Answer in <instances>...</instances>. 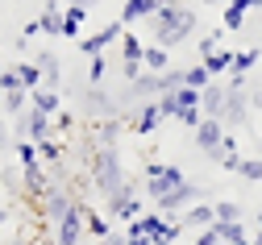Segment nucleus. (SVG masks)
Masks as SVG:
<instances>
[{
	"mask_svg": "<svg viewBox=\"0 0 262 245\" xmlns=\"http://www.w3.org/2000/svg\"><path fill=\"white\" fill-rule=\"evenodd\" d=\"M71 208H75V199H71L67 191H62L58 183H50V191L42 195V216H46L50 225H58L62 216H67V212H71Z\"/></svg>",
	"mask_w": 262,
	"mask_h": 245,
	"instance_id": "nucleus-11",
	"label": "nucleus"
},
{
	"mask_svg": "<svg viewBox=\"0 0 262 245\" xmlns=\"http://www.w3.org/2000/svg\"><path fill=\"white\" fill-rule=\"evenodd\" d=\"M200 92L195 87H179V92H171V96H162L158 100V108L167 113V117H183V113H191V108H200Z\"/></svg>",
	"mask_w": 262,
	"mask_h": 245,
	"instance_id": "nucleus-10",
	"label": "nucleus"
},
{
	"mask_svg": "<svg viewBox=\"0 0 262 245\" xmlns=\"http://www.w3.org/2000/svg\"><path fill=\"white\" fill-rule=\"evenodd\" d=\"M104 71H108V66H104V54H100V58H92V66H88L92 87H100V83H104Z\"/></svg>",
	"mask_w": 262,
	"mask_h": 245,
	"instance_id": "nucleus-37",
	"label": "nucleus"
},
{
	"mask_svg": "<svg viewBox=\"0 0 262 245\" xmlns=\"http://www.w3.org/2000/svg\"><path fill=\"white\" fill-rule=\"evenodd\" d=\"M54 125H58V133H67V129L75 125V117H71V113H58V117H54Z\"/></svg>",
	"mask_w": 262,
	"mask_h": 245,
	"instance_id": "nucleus-42",
	"label": "nucleus"
},
{
	"mask_svg": "<svg viewBox=\"0 0 262 245\" xmlns=\"http://www.w3.org/2000/svg\"><path fill=\"white\" fill-rule=\"evenodd\" d=\"M83 21H88V9H75V5H67V21H62V38H79V33H83Z\"/></svg>",
	"mask_w": 262,
	"mask_h": 245,
	"instance_id": "nucleus-26",
	"label": "nucleus"
},
{
	"mask_svg": "<svg viewBox=\"0 0 262 245\" xmlns=\"http://www.w3.org/2000/svg\"><path fill=\"white\" fill-rule=\"evenodd\" d=\"M117 46H121V62H142L146 58V42L138 38V33H125Z\"/></svg>",
	"mask_w": 262,
	"mask_h": 245,
	"instance_id": "nucleus-22",
	"label": "nucleus"
},
{
	"mask_svg": "<svg viewBox=\"0 0 262 245\" xmlns=\"http://www.w3.org/2000/svg\"><path fill=\"white\" fill-rule=\"evenodd\" d=\"M34 62L42 66V75H46V87H54V92H58V58H54L50 50H42Z\"/></svg>",
	"mask_w": 262,
	"mask_h": 245,
	"instance_id": "nucleus-29",
	"label": "nucleus"
},
{
	"mask_svg": "<svg viewBox=\"0 0 262 245\" xmlns=\"http://www.w3.org/2000/svg\"><path fill=\"white\" fill-rule=\"evenodd\" d=\"M237 174H242V179H250V183H258V179H262V158H246Z\"/></svg>",
	"mask_w": 262,
	"mask_h": 245,
	"instance_id": "nucleus-35",
	"label": "nucleus"
},
{
	"mask_svg": "<svg viewBox=\"0 0 262 245\" xmlns=\"http://www.w3.org/2000/svg\"><path fill=\"white\" fill-rule=\"evenodd\" d=\"M191 204H200V187L187 179L183 187H175L171 195H162V199H158V212H162V216H183Z\"/></svg>",
	"mask_w": 262,
	"mask_h": 245,
	"instance_id": "nucleus-7",
	"label": "nucleus"
},
{
	"mask_svg": "<svg viewBox=\"0 0 262 245\" xmlns=\"http://www.w3.org/2000/svg\"><path fill=\"white\" fill-rule=\"evenodd\" d=\"M142 62H146V71H150V75L171 71V54L162 50V46H146V58H142Z\"/></svg>",
	"mask_w": 262,
	"mask_h": 245,
	"instance_id": "nucleus-24",
	"label": "nucleus"
},
{
	"mask_svg": "<svg viewBox=\"0 0 262 245\" xmlns=\"http://www.w3.org/2000/svg\"><path fill=\"white\" fill-rule=\"evenodd\" d=\"M191 245H195V241H191Z\"/></svg>",
	"mask_w": 262,
	"mask_h": 245,
	"instance_id": "nucleus-57",
	"label": "nucleus"
},
{
	"mask_svg": "<svg viewBox=\"0 0 262 245\" xmlns=\"http://www.w3.org/2000/svg\"><path fill=\"white\" fill-rule=\"evenodd\" d=\"M17 245H29V241H25V233H21V241H17Z\"/></svg>",
	"mask_w": 262,
	"mask_h": 245,
	"instance_id": "nucleus-51",
	"label": "nucleus"
},
{
	"mask_svg": "<svg viewBox=\"0 0 262 245\" xmlns=\"http://www.w3.org/2000/svg\"><path fill=\"white\" fill-rule=\"evenodd\" d=\"M129 245H154L150 237H129Z\"/></svg>",
	"mask_w": 262,
	"mask_h": 245,
	"instance_id": "nucleus-45",
	"label": "nucleus"
},
{
	"mask_svg": "<svg viewBox=\"0 0 262 245\" xmlns=\"http://www.w3.org/2000/svg\"><path fill=\"white\" fill-rule=\"evenodd\" d=\"M183 225L187 229H200V233L212 229L216 225V204H191L187 212H183Z\"/></svg>",
	"mask_w": 262,
	"mask_h": 245,
	"instance_id": "nucleus-18",
	"label": "nucleus"
},
{
	"mask_svg": "<svg viewBox=\"0 0 262 245\" xmlns=\"http://www.w3.org/2000/svg\"><path fill=\"white\" fill-rule=\"evenodd\" d=\"M83 108H88V117H96V121H104V117H113V108H117V100H108L100 87H88L83 92Z\"/></svg>",
	"mask_w": 262,
	"mask_h": 245,
	"instance_id": "nucleus-16",
	"label": "nucleus"
},
{
	"mask_svg": "<svg viewBox=\"0 0 262 245\" xmlns=\"http://www.w3.org/2000/svg\"><path fill=\"white\" fill-rule=\"evenodd\" d=\"M92 179H96V187H100V195L104 199H113L129 179H125V166H121V154H117V146H96V154H92Z\"/></svg>",
	"mask_w": 262,
	"mask_h": 245,
	"instance_id": "nucleus-2",
	"label": "nucleus"
},
{
	"mask_svg": "<svg viewBox=\"0 0 262 245\" xmlns=\"http://www.w3.org/2000/svg\"><path fill=\"white\" fill-rule=\"evenodd\" d=\"M13 154H17L21 170H25V166H38V162H42V150H38V142H17V146H13Z\"/></svg>",
	"mask_w": 262,
	"mask_h": 245,
	"instance_id": "nucleus-28",
	"label": "nucleus"
},
{
	"mask_svg": "<svg viewBox=\"0 0 262 245\" xmlns=\"http://www.w3.org/2000/svg\"><path fill=\"white\" fill-rule=\"evenodd\" d=\"M204 5H221V0H204Z\"/></svg>",
	"mask_w": 262,
	"mask_h": 245,
	"instance_id": "nucleus-52",
	"label": "nucleus"
},
{
	"mask_svg": "<svg viewBox=\"0 0 262 245\" xmlns=\"http://www.w3.org/2000/svg\"><path fill=\"white\" fill-rule=\"evenodd\" d=\"M162 121H167V113H162L158 108V100H150V104H142V108L134 113V121H129V129H134V133H142V137H150Z\"/></svg>",
	"mask_w": 262,
	"mask_h": 245,
	"instance_id": "nucleus-13",
	"label": "nucleus"
},
{
	"mask_svg": "<svg viewBox=\"0 0 262 245\" xmlns=\"http://www.w3.org/2000/svg\"><path fill=\"white\" fill-rule=\"evenodd\" d=\"M200 96H204V100H200L204 117H216V121H221V117H225V100H229V83H221V79H216V83H208Z\"/></svg>",
	"mask_w": 262,
	"mask_h": 245,
	"instance_id": "nucleus-14",
	"label": "nucleus"
},
{
	"mask_svg": "<svg viewBox=\"0 0 262 245\" xmlns=\"http://www.w3.org/2000/svg\"><path fill=\"white\" fill-rule=\"evenodd\" d=\"M183 183H187V174H183L175 162H150V166H146V183H142V191L158 204L162 195H171V191L183 187Z\"/></svg>",
	"mask_w": 262,
	"mask_h": 245,
	"instance_id": "nucleus-3",
	"label": "nucleus"
},
{
	"mask_svg": "<svg viewBox=\"0 0 262 245\" xmlns=\"http://www.w3.org/2000/svg\"><path fill=\"white\" fill-rule=\"evenodd\" d=\"M5 113H9V117H21V113H29V92H25V87H17V92H5Z\"/></svg>",
	"mask_w": 262,
	"mask_h": 245,
	"instance_id": "nucleus-27",
	"label": "nucleus"
},
{
	"mask_svg": "<svg viewBox=\"0 0 262 245\" xmlns=\"http://www.w3.org/2000/svg\"><path fill=\"white\" fill-rule=\"evenodd\" d=\"M216 162H221V166H225V170H233V174H237V170H242V162H246V158H242V154H216Z\"/></svg>",
	"mask_w": 262,
	"mask_h": 245,
	"instance_id": "nucleus-41",
	"label": "nucleus"
},
{
	"mask_svg": "<svg viewBox=\"0 0 262 245\" xmlns=\"http://www.w3.org/2000/svg\"><path fill=\"white\" fill-rule=\"evenodd\" d=\"M17 75H21V87H25V92L46 87V75H42V66H38V62H21V66H17Z\"/></svg>",
	"mask_w": 262,
	"mask_h": 245,
	"instance_id": "nucleus-23",
	"label": "nucleus"
},
{
	"mask_svg": "<svg viewBox=\"0 0 262 245\" xmlns=\"http://www.w3.org/2000/svg\"><path fill=\"white\" fill-rule=\"evenodd\" d=\"M83 233H88V208H83V204H75L71 212L54 225V245H79V237H83Z\"/></svg>",
	"mask_w": 262,
	"mask_h": 245,
	"instance_id": "nucleus-5",
	"label": "nucleus"
},
{
	"mask_svg": "<svg viewBox=\"0 0 262 245\" xmlns=\"http://www.w3.org/2000/svg\"><path fill=\"white\" fill-rule=\"evenodd\" d=\"M158 13V0H125V9H121V25H134V21H150Z\"/></svg>",
	"mask_w": 262,
	"mask_h": 245,
	"instance_id": "nucleus-17",
	"label": "nucleus"
},
{
	"mask_svg": "<svg viewBox=\"0 0 262 245\" xmlns=\"http://www.w3.org/2000/svg\"><path fill=\"white\" fill-rule=\"evenodd\" d=\"M246 245H254V241H246Z\"/></svg>",
	"mask_w": 262,
	"mask_h": 245,
	"instance_id": "nucleus-56",
	"label": "nucleus"
},
{
	"mask_svg": "<svg viewBox=\"0 0 262 245\" xmlns=\"http://www.w3.org/2000/svg\"><path fill=\"white\" fill-rule=\"evenodd\" d=\"M62 21H67V9H58V0H46V9L38 13V25L46 38H62Z\"/></svg>",
	"mask_w": 262,
	"mask_h": 245,
	"instance_id": "nucleus-15",
	"label": "nucleus"
},
{
	"mask_svg": "<svg viewBox=\"0 0 262 245\" xmlns=\"http://www.w3.org/2000/svg\"><path fill=\"white\" fill-rule=\"evenodd\" d=\"M200 25V17H195L191 9H183V5H167V9H158L154 17H150V29H154V46H175V42H183V38H191V29Z\"/></svg>",
	"mask_w": 262,
	"mask_h": 245,
	"instance_id": "nucleus-1",
	"label": "nucleus"
},
{
	"mask_svg": "<svg viewBox=\"0 0 262 245\" xmlns=\"http://www.w3.org/2000/svg\"><path fill=\"white\" fill-rule=\"evenodd\" d=\"M0 113H5V92H0Z\"/></svg>",
	"mask_w": 262,
	"mask_h": 245,
	"instance_id": "nucleus-49",
	"label": "nucleus"
},
{
	"mask_svg": "<svg viewBox=\"0 0 262 245\" xmlns=\"http://www.w3.org/2000/svg\"><path fill=\"white\" fill-rule=\"evenodd\" d=\"M216 42H221V33H208V38H200V46H195V50H200V58H208V54H216V50H221Z\"/></svg>",
	"mask_w": 262,
	"mask_h": 245,
	"instance_id": "nucleus-40",
	"label": "nucleus"
},
{
	"mask_svg": "<svg viewBox=\"0 0 262 245\" xmlns=\"http://www.w3.org/2000/svg\"><path fill=\"white\" fill-rule=\"evenodd\" d=\"M121 125H125L121 117H117V121H104V125H100V146H113V142H117V133H121Z\"/></svg>",
	"mask_w": 262,
	"mask_h": 245,
	"instance_id": "nucleus-36",
	"label": "nucleus"
},
{
	"mask_svg": "<svg viewBox=\"0 0 262 245\" xmlns=\"http://www.w3.org/2000/svg\"><path fill=\"white\" fill-rule=\"evenodd\" d=\"M254 245H262V229H258V237H254Z\"/></svg>",
	"mask_w": 262,
	"mask_h": 245,
	"instance_id": "nucleus-48",
	"label": "nucleus"
},
{
	"mask_svg": "<svg viewBox=\"0 0 262 245\" xmlns=\"http://www.w3.org/2000/svg\"><path fill=\"white\" fill-rule=\"evenodd\" d=\"M21 179H25V191H29V195H46V191H50V174H46L42 162H38V166H25Z\"/></svg>",
	"mask_w": 262,
	"mask_h": 245,
	"instance_id": "nucleus-19",
	"label": "nucleus"
},
{
	"mask_svg": "<svg viewBox=\"0 0 262 245\" xmlns=\"http://www.w3.org/2000/svg\"><path fill=\"white\" fill-rule=\"evenodd\" d=\"M29 108H38V113H46V117H58V113H62V108H58V92H54V87L29 92Z\"/></svg>",
	"mask_w": 262,
	"mask_h": 245,
	"instance_id": "nucleus-20",
	"label": "nucleus"
},
{
	"mask_svg": "<svg viewBox=\"0 0 262 245\" xmlns=\"http://www.w3.org/2000/svg\"><path fill=\"white\" fill-rule=\"evenodd\" d=\"M75 9H92V5H100V0H71Z\"/></svg>",
	"mask_w": 262,
	"mask_h": 245,
	"instance_id": "nucleus-44",
	"label": "nucleus"
},
{
	"mask_svg": "<svg viewBox=\"0 0 262 245\" xmlns=\"http://www.w3.org/2000/svg\"><path fill=\"white\" fill-rule=\"evenodd\" d=\"M38 150H42V162H58L62 158V146L54 142V137H50V142H38Z\"/></svg>",
	"mask_w": 262,
	"mask_h": 245,
	"instance_id": "nucleus-38",
	"label": "nucleus"
},
{
	"mask_svg": "<svg viewBox=\"0 0 262 245\" xmlns=\"http://www.w3.org/2000/svg\"><path fill=\"white\" fill-rule=\"evenodd\" d=\"M0 75H5V66H0Z\"/></svg>",
	"mask_w": 262,
	"mask_h": 245,
	"instance_id": "nucleus-55",
	"label": "nucleus"
},
{
	"mask_svg": "<svg viewBox=\"0 0 262 245\" xmlns=\"http://www.w3.org/2000/svg\"><path fill=\"white\" fill-rule=\"evenodd\" d=\"M212 233L221 237V245H246V229H242V220H237V225L216 220V225H212Z\"/></svg>",
	"mask_w": 262,
	"mask_h": 245,
	"instance_id": "nucleus-25",
	"label": "nucleus"
},
{
	"mask_svg": "<svg viewBox=\"0 0 262 245\" xmlns=\"http://www.w3.org/2000/svg\"><path fill=\"white\" fill-rule=\"evenodd\" d=\"M242 21H246V9L225 5V13H221V25H225V29H242Z\"/></svg>",
	"mask_w": 262,
	"mask_h": 245,
	"instance_id": "nucleus-34",
	"label": "nucleus"
},
{
	"mask_svg": "<svg viewBox=\"0 0 262 245\" xmlns=\"http://www.w3.org/2000/svg\"><path fill=\"white\" fill-rule=\"evenodd\" d=\"M88 233H92L96 241H108V237H113V225H108L100 212H92V208H88Z\"/></svg>",
	"mask_w": 262,
	"mask_h": 245,
	"instance_id": "nucleus-31",
	"label": "nucleus"
},
{
	"mask_svg": "<svg viewBox=\"0 0 262 245\" xmlns=\"http://www.w3.org/2000/svg\"><path fill=\"white\" fill-rule=\"evenodd\" d=\"M121 21H108V25H100V29H96V33H88V38H79V50L88 54V58H100L113 42H121Z\"/></svg>",
	"mask_w": 262,
	"mask_h": 245,
	"instance_id": "nucleus-8",
	"label": "nucleus"
},
{
	"mask_svg": "<svg viewBox=\"0 0 262 245\" xmlns=\"http://www.w3.org/2000/svg\"><path fill=\"white\" fill-rule=\"evenodd\" d=\"M50 129H54V121L46 113L29 108L17 117V142H50Z\"/></svg>",
	"mask_w": 262,
	"mask_h": 245,
	"instance_id": "nucleus-6",
	"label": "nucleus"
},
{
	"mask_svg": "<svg viewBox=\"0 0 262 245\" xmlns=\"http://www.w3.org/2000/svg\"><path fill=\"white\" fill-rule=\"evenodd\" d=\"M5 142H9V129H5V125H0V146H5Z\"/></svg>",
	"mask_w": 262,
	"mask_h": 245,
	"instance_id": "nucleus-47",
	"label": "nucleus"
},
{
	"mask_svg": "<svg viewBox=\"0 0 262 245\" xmlns=\"http://www.w3.org/2000/svg\"><path fill=\"white\" fill-rule=\"evenodd\" d=\"M216 220H225V225H237V220H242V204H233V199H221V204H216Z\"/></svg>",
	"mask_w": 262,
	"mask_h": 245,
	"instance_id": "nucleus-33",
	"label": "nucleus"
},
{
	"mask_svg": "<svg viewBox=\"0 0 262 245\" xmlns=\"http://www.w3.org/2000/svg\"><path fill=\"white\" fill-rule=\"evenodd\" d=\"M108 212L121 220V225H134V220H142V191L134 187V183H125L113 199H108Z\"/></svg>",
	"mask_w": 262,
	"mask_h": 245,
	"instance_id": "nucleus-4",
	"label": "nucleus"
},
{
	"mask_svg": "<svg viewBox=\"0 0 262 245\" xmlns=\"http://www.w3.org/2000/svg\"><path fill=\"white\" fill-rule=\"evenodd\" d=\"M258 62V46H250V50H237V58H233V71L229 75H250V66Z\"/></svg>",
	"mask_w": 262,
	"mask_h": 245,
	"instance_id": "nucleus-32",
	"label": "nucleus"
},
{
	"mask_svg": "<svg viewBox=\"0 0 262 245\" xmlns=\"http://www.w3.org/2000/svg\"><path fill=\"white\" fill-rule=\"evenodd\" d=\"M246 117H250V100H246V87H229V100H225V129H237V125H246Z\"/></svg>",
	"mask_w": 262,
	"mask_h": 245,
	"instance_id": "nucleus-12",
	"label": "nucleus"
},
{
	"mask_svg": "<svg viewBox=\"0 0 262 245\" xmlns=\"http://www.w3.org/2000/svg\"><path fill=\"white\" fill-rule=\"evenodd\" d=\"M229 5H237V9H254V0H229Z\"/></svg>",
	"mask_w": 262,
	"mask_h": 245,
	"instance_id": "nucleus-46",
	"label": "nucleus"
},
{
	"mask_svg": "<svg viewBox=\"0 0 262 245\" xmlns=\"http://www.w3.org/2000/svg\"><path fill=\"white\" fill-rule=\"evenodd\" d=\"M5 220H9V212H0V225H5Z\"/></svg>",
	"mask_w": 262,
	"mask_h": 245,
	"instance_id": "nucleus-50",
	"label": "nucleus"
},
{
	"mask_svg": "<svg viewBox=\"0 0 262 245\" xmlns=\"http://www.w3.org/2000/svg\"><path fill=\"white\" fill-rule=\"evenodd\" d=\"M233 58H237V50H229V46H221L216 54H208V58H204V66L212 71V79H221L225 71H233Z\"/></svg>",
	"mask_w": 262,
	"mask_h": 245,
	"instance_id": "nucleus-21",
	"label": "nucleus"
},
{
	"mask_svg": "<svg viewBox=\"0 0 262 245\" xmlns=\"http://www.w3.org/2000/svg\"><path fill=\"white\" fill-rule=\"evenodd\" d=\"M225 133H229V129H225V121H216V117H204V121H200V129L191 133V142L200 146L204 154H212V158H216V154H221V146H225Z\"/></svg>",
	"mask_w": 262,
	"mask_h": 245,
	"instance_id": "nucleus-9",
	"label": "nucleus"
},
{
	"mask_svg": "<svg viewBox=\"0 0 262 245\" xmlns=\"http://www.w3.org/2000/svg\"><path fill=\"white\" fill-rule=\"evenodd\" d=\"M104 245H129V237H125V233H113V237H108Z\"/></svg>",
	"mask_w": 262,
	"mask_h": 245,
	"instance_id": "nucleus-43",
	"label": "nucleus"
},
{
	"mask_svg": "<svg viewBox=\"0 0 262 245\" xmlns=\"http://www.w3.org/2000/svg\"><path fill=\"white\" fill-rule=\"evenodd\" d=\"M42 245H54V241H42Z\"/></svg>",
	"mask_w": 262,
	"mask_h": 245,
	"instance_id": "nucleus-54",
	"label": "nucleus"
},
{
	"mask_svg": "<svg viewBox=\"0 0 262 245\" xmlns=\"http://www.w3.org/2000/svg\"><path fill=\"white\" fill-rule=\"evenodd\" d=\"M254 9H262V0H254Z\"/></svg>",
	"mask_w": 262,
	"mask_h": 245,
	"instance_id": "nucleus-53",
	"label": "nucleus"
},
{
	"mask_svg": "<svg viewBox=\"0 0 262 245\" xmlns=\"http://www.w3.org/2000/svg\"><path fill=\"white\" fill-rule=\"evenodd\" d=\"M121 75H125L129 83H138V79L146 75V62H121Z\"/></svg>",
	"mask_w": 262,
	"mask_h": 245,
	"instance_id": "nucleus-39",
	"label": "nucleus"
},
{
	"mask_svg": "<svg viewBox=\"0 0 262 245\" xmlns=\"http://www.w3.org/2000/svg\"><path fill=\"white\" fill-rule=\"evenodd\" d=\"M208 83H216V79H212V71H208L204 62H195V66H187V87H195V92H204Z\"/></svg>",
	"mask_w": 262,
	"mask_h": 245,
	"instance_id": "nucleus-30",
	"label": "nucleus"
}]
</instances>
